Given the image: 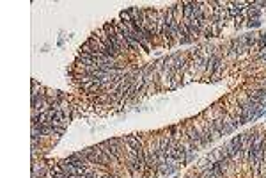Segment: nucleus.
<instances>
[{"instance_id":"nucleus-1","label":"nucleus","mask_w":266,"mask_h":178,"mask_svg":"<svg viewBox=\"0 0 266 178\" xmlns=\"http://www.w3.org/2000/svg\"><path fill=\"white\" fill-rule=\"evenodd\" d=\"M181 13H183V20H192V16H194L192 0L190 2H181Z\"/></svg>"},{"instance_id":"nucleus-2","label":"nucleus","mask_w":266,"mask_h":178,"mask_svg":"<svg viewBox=\"0 0 266 178\" xmlns=\"http://www.w3.org/2000/svg\"><path fill=\"white\" fill-rule=\"evenodd\" d=\"M119 21H123L124 25H131L133 23V18H131V14L128 13V9H124L119 13Z\"/></svg>"},{"instance_id":"nucleus-3","label":"nucleus","mask_w":266,"mask_h":178,"mask_svg":"<svg viewBox=\"0 0 266 178\" xmlns=\"http://www.w3.org/2000/svg\"><path fill=\"white\" fill-rule=\"evenodd\" d=\"M233 21H234V29H236V31H240V29H241V27L245 25L243 21H247V18H245V13H243V14H238L236 18H233Z\"/></svg>"},{"instance_id":"nucleus-4","label":"nucleus","mask_w":266,"mask_h":178,"mask_svg":"<svg viewBox=\"0 0 266 178\" xmlns=\"http://www.w3.org/2000/svg\"><path fill=\"white\" fill-rule=\"evenodd\" d=\"M201 38H204L206 41L213 39V38H215V32H213V27H211V25H208V27H206L204 31H202V36H201Z\"/></svg>"},{"instance_id":"nucleus-5","label":"nucleus","mask_w":266,"mask_h":178,"mask_svg":"<svg viewBox=\"0 0 266 178\" xmlns=\"http://www.w3.org/2000/svg\"><path fill=\"white\" fill-rule=\"evenodd\" d=\"M245 27L247 29H259L261 27V20H247Z\"/></svg>"},{"instance_id":"nucleus-6","label":"nucleus","mask_w":266,"mask_h":178,"mask_svg":"<svg viewBox=\"0 0 266 178\" xmlns=\"http://www.w3.org/2000/svg\"><path fill=\"white\" fill-rule=\"evenodd\" d=\"M261 107H263V109H266V98L263 100V102H261Z\"/></svg>"},{"instance_id":"nucleus-7","label":"nucleus","mask_w":266,"mask_h":178,"mask_svg":"<svg viewBox=\"0 0 266 178\" xmlns=\"http://www.w3.org/2000/svg\"><path fill=\"white\" fill-rule=\"evenodd\" d=\"M263 116H264V119H266V111H264V114H263Z\"/></svg>"}]
</instances>
